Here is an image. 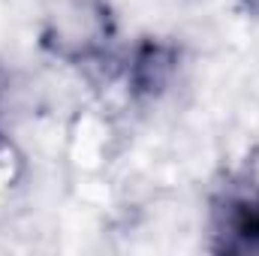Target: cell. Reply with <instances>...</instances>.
Segmentation results:
<instances>
[{"label": "cell", "instance_id": "obj_1", "mask_svg": "<svg viewBox=\"0 0 259 256\" xmlns=\"http://www.w3.org/2000/svg\"><path fill=\"white\" fill-rule=\"evenodd\" d=\"M217 250L259 253V184L250 175H235L214 199Z\"/></svg>", "mask_w": 259, "mask_h": 256}, {"label": "cell", "instance_id": "obj_2", "mask_svg": "<svg viewBox=\"0 0 259 256\" xmlns=\"http://www.w3.org/2000/svg\"><path fill=\"white\" fill-rule=\"evenodd\" d=\"M244 3H247V9H256L259 12V0H244Z\"/></svg>", "mask_w": 259, "mask_h": 256}, {"label": "cell", "instance_id": "obj_3", "mask_svg": "<svg viewBox=\"0 0 259 256\" xmlns=\"http://www.w3.org/2000/svg\"><path fill=\"white\" fill-rule=\"evenodd\" d=\"M0 136H3V133H0Z\"/></svg>", "mask_w": 259, "mask_h": 256}]
</instances>
